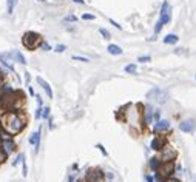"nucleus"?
<instances>
[{"label": "nucleus", "instance_id": "nucleus-1", "mask_svg": "<svg viewBox=\"0 0 196 182\" xmlns=\"http://www.w3.org/2000/svg\"><path fill=\"white\" fill-rule=\"evenodd\" d=\"M19 111H6L0 121V127L12 136L22 133L23 128L26 127V117L23 113H19Z\"/></svg>", "mask_w": 196, "mask_h": 182}, {"label": "nucleus", "instance_id": "nucleus-2", "mask_svg": "<svg viewBox=\"0 0 196 182\" xmlns=\"http://www.w3.org/2000/svg\"><path fill=\"white\" fill-rule=\"evenodd\" d=\"M42 42H43V40H42V36L37 34V32H34V31H26V32L23 34V37H22V45H23L26 49H29V51L39 48Z\"/></svg>", "mask_w": 196, "mask_h": 182}, {"label": "nucleus", "instance_id": "nucleus-3", "mask_svg": "<svg viewBox=\"0 0 196 182\" xmlns=\"http://www.w3.org/2000/svg\"><path fill=\"white\" fill-rule=\"evenodd\" d=\"M147 99L151 100V102H156V104H165L167 99H168V94H167V91L155 87L147 93Z\"/></svg>", "mask_w": 196, "mask_h": 182}, {"label": "nucleus", "instance_id": "nucleus-4", "mask_svg": "<svg viewBox=\"0 0 196 182\" xmlns=\"http://www.w3.org/2000/svg\"><path fill=\"white\" fill-rule=\"evenodd\" d=\"M105 173L100 168H88L85 173V182H104Z\"/></svg>", "mask_w": 196, "mask_h": 182}, {"label": "nucleus", "instance_id": "nucleus-5", "mask_svg": "<svg viewBox=\"0 0 196 182\" xmlns=\"http://www.w3.org/2000/svg\"><path fill=\"white\" fill-rule=\"evenodd\" d=\"M167 147V138L164 134H155V138L150 142V148L156 153H159L161 150H164Z\"/></svg>", "mask_w": 196, "mask_h": 182}, {"label": "nucleus", "instance_id": "nucleus-6", "mask_svg": "<svg viewBox=\"0 0 196 182\" xmlns=\"http://www.w3.org/2000/svg\"><path fill=\"white\" fill-rule=\"evenodd\" d=\"M159 158H161L162 162H175L176 158H178V151H176L173 147L167 145L164 150L159 151Z\"/></svg>", "mask_w": 196, "mask_h": 182}, {"label": "nucleus", "instance_id": "nucleus-7", "mask_svg": "<svg viewBox=\"0 0 196 182\" xmlns=\"http://www.w3.org/2000/svg\"><path fill=\"white\" fill-rule=\"evenodd\" d=\"M162 25H168L172 20V6L168 5V2H164L161 6V12H159V19H158Z\"/></svg>", "mask_w": 196, "mask_h": 182}, {"label": "nucleus", "instance_id": "nucleus-8", "mask_svg": "<svg viewBox=\"0 0 196 182\" xmlns=\"http://www.w3.org/2000/svg\"><path fill=\"white\" fill-rule=\"evenodd\" d=\"M156 173H159L164 179L172 178L175 175V162H162L161 167H159V170Z\"/></svg>", "mask_w": 196, "mask_h": 182}, {"label": "nucleus", "instance_id": "nucleus-9", "mask_svg": "<svg viewBox=\"0 0 196 182\" xmlns=\"http://www.w3.org/2000/svg\"><path fill=\"white\" fill-rule=\"evenodd\" d=\"M170 128H172V124H170L167 119H159V121L155 122L153 133H155V134H165Z\"/></svg>", "mask_w": 196, "mask_h": 182}, {"label": "nucleus", "instance_id": "nucleus-10", "mask_svg": "<svg viewBox=\"0 0 196 182\" xmlns=\"http://www.w3.org/2000/svg\"><path fill=\"white\" fill-rule=\"evenodd\" d=\"M179 130L182 133H187V134H193L196 131V121L195 119H184L182 122H179Z\"/></svg>", "mask_w": 196, "mask_h": 182}, {"label": "nucleus", "instance_id": "nucleus-11", "mask_svg": "<svg viewBox=\"0 0 196 182\" xmlns=\"http://www.w3.org/2000/svg\"><path fill=\"white\" fill-rule=\"evenodd\" d=\"M144 114H142V124H144V127L145 125H150V124H153V116H155V110H153V107L151 105H145L144 107Z\"/></svg>", "mask_w": 196, "mask_h": 182}, {"label": "nucleus", "instance_id": "nucleus-12", "mask_svg": "<svg viewBox=\"0 0 196 182\" xmlns=\"http://www.w3.org/2000/svg\"><path fill=\"white\" fill-rule=\"evenodd\" d=\"M40 134H42V128H39L37 131H34L29 136V139H28V142L31 145H34V153H39V148H40Z\"/></svg>", "mask_w": 196, "mask_h": 182}, {"label": "nucleus", "instance_id": "nucleus-13", "mask_svg": "<svg viewBox=\"0 0 196 182\" xmlns=\"http://www.w3.org/2000/svg\"><path fill=\"white\" fill-rule=\"evenodd\" d=\"M0 148L5 151L6 156H9V154H12V153L15 151L17 145H15L14 139H8V141H2V147H0Z\"/></svg>", "mask_w": 196, "mask_h": 182}, {"label": "nucleus", "instance_id": "nucleus-14", "mask_svg": "<svg viewBox=\"0 0 196 182\" xmlns=\"http://www.w3.org/2000/svg\"><path fill=\"white\" fill-rule=\"evenodd\" d=\"M0 65H2L5 70H8V71H11V73H15V70H14V65H12V60L9 59L8 53H3V54H0Z\"/></svg>", "mask_w": 196, "mask_h": 182}, {"label": "nucleus", "instance_id": "nucleus-15", "mask_svg": "<svg viewBox=\"0 0 196 182\" xmlns=\"http://www.w3.org/2000/svg\"><path fill=\"white\" fill-rule=\"evenodd\" d=\"M8 56H9V59H11V60L19 62L20 65H25V63H26V60H25L23 54H22L20 51H17V49H12L11 53H8Z\"/></svg>", "mask_w": 196, "mask_h": 182}, {"label": "nucleus", "instance_id": "nucleus-16", "mask_svg": "<svg viewBox=\"0 0 196 182\" xmlns=\"http://www.w3.org/2000/svg\"><path fill=\"white\" fill-rule=\"evenodd\" d=\"M36 80H37V83H39V85L42 87V88H43V91L46 93V96H48L49 99H53V90H51L49 83H48V82H46V80H45L43 77H40V76H39V77H37Z\"/></svg>", "mask_w": 196, "mask_h": 182}, {"label": "nucleus", "instance_id": "nucleus-17", "mask_svg": "<svg viewBox=\"0 0 196 182\" xmlns=\"http://www.w3.org/2000/svg\"><path fill=\"white\" fill-rule=\"evenodd\" d=\"M161 164H162V161H161L159 156H153V158H150V161H148V167H150V170H151L153 173H156V171L159 170Z\"/></svg>", "mask_w": 196, "mask_h": 182}, {"label": "nucleus", "instance_id": "nucleus-18", "mask_svg": "<svg viewBox=\"0 0 196 182\" xmlns=\"http://www.w3.org/2000/svg\"><path fill=\"white\" fill-rule=\"evenodd\" d=\"M107 51H108V54H111V56H121V54L124 53V49H122L119 45H116V43H110V45L107 46Z\"/></svg>", "mask_w": 196, "mask_h": 182}, {"label": "nucleus", "instance_id": "nucleus-19", "mask_svg": "<svg viewBox=\"0 0 196 182\" xmlns=\"http://www.w3.org/2000/svg\"><path fill=\"white\" fill-rule=\"evenodd\" d=\"M165 45H176L178 42H179V37L176 36V34H167L165 37H164V40H162Z\"/></svg>", "mask_w": 196, "mask_h": 182}, {"label": "nucleus", "instance_id": "nucleus-20", "mask_svg": "<svg viewBox=\"0 0 196 182\" xmlns=\"http://www.w3.org/2000/svg\"><path fill=\"white\" fill-rule=\"evenodd\" d=\"M124 71H125L127 74H136V73H138V65H136V63H128V65H125Z\"/></svg>", "mask_w": 196, "mask_h": 182}, {"label": "nucleus", "instance_id": "nucleus-21", "mask_svg": "<svg viewBox=\"0 0 196 182\" xmlns=\"http://www.w3.org/2000/svg\"><path fill=\"white\" fill-rule=\"evenodd\" d=\"M19 3V0H6V8H8V14H12L15 5Z\"/></svg>", "mask_w": 196, "mask_h": 182}, {"label": "nucleus", "instance_id": "nucleus-22", "mask_svg": "<svg viewBox=\"0 0 196 182\" xmlns=\"http://www.w3.org/2000/svg\"><path fill=\"white\" fill-rule=\"evenodd\" d=\"M99 32H100V36H102L105 40L111 39V32H110L108 29H105V28H99Z\"/></svg>", "mask_w": 196, "mask_h": 182}, {"label": "nucleus", "instance_id": "nucleus-23", "mask_svg": "<svg viewBox=\"0 0 196 182\" xmlns=\"http://www.w3.org/2000/svg\"><path fill=\"white\" fill-rule=\"evenodd\" d=\"M49 113H51V108L49 107H43L42 108V119H49Z\"/></svg>", "mask_w": 196, "mask_h": 182}, {"label": "nucleus", "instance_id": "nucleus-24", "mask_svg": "<svg viewBox=\"0 0 196 182\" xmlns=\"http://www.w3.org/2000/svg\"><path fill=\"white\" fill-rule=\"evenodd\" d=\"M138 62H141V63H148V62H151V56H139V57H138Z\"/></svg>", "mask_w": 196, "mask_h": 182}, {"label": "nucleus", "instance_id": "nucleus-25", "mask_svg": "<svg viewBox=\"0 0 196 182\" xmlns=\"http://www.w3.org/2000/svg\"><path fill=\"white\" fill-rule=\"evenodd\" d=\"M23 161H25V154H23V153H20V154H19V156L15 158V161L12 162V165L15 167V165H19V164H22Z\"/></svg>", "mask_w": 196, "mask_h": 182}, {"label": "nucleus", "instance_id": "nucleus-26", "mask_svg": "<svg viewBox=\"0 0 196 182\" xmlns=\"http://www.w3.org/2000/svg\"><path fill=\"white\" fill-rule=\"evenodd\" d=\"M162 28H164V25L158 20V22H156V25H155V36H156V34H159V32L162 31Z\"/></svg>", "mask_w": 196, "mask_h": 182}, {"label": "nucleus", "instance_id": "nucleus-27", "mask_svg": "<svg viewBox=\"0 0 196 182\" xmlns=\"http://www.w3.org/2000/svg\"><path fill=\"white\" fill-rule=\"evenodd\" d=\"M96 148H99V151L102 153V156H104V158H107V156H108V153H107V150L104 148V145H102V144H96Z\"/></svg>", "mask_w": 196, "mask_h": 182}, {"label": "nucleus", "instance_id": "nucleus-28", "mask_svg": "<svg viewBox=\"0 0 196 182\" xmlns=\"http://www.w3.org/2000/svg\"><path fill=\"white\" fill-rule=\"evenodd\" d=\"M94 19H96L94 14H88V12L82 14V20H94Z\"/></svg>", "mask_w": 196, "mask_h": 182}, {"label": "nucleus", "instance_id": "nucleus-29", "mask_svg": "<svg viewBox=\"0 0 196 182\" xmlns=\"http://www.w3.org/2000/svg\"><path fill=\"white\" fill-rule=\"evenodd\" d=\"M73 60H79V62H85V63L90 62L88 57H82V56H73Z\"/></svg>", "mask_w": 196, "mask_h": 182}, {"label": "nucleus", "instance_id": "nucleus-30", "mask_svg": "<svg viewBox=\"0 0 196 182\" xmlns=\"http://www.w3.org/2000/svg\"><path fill=\"white\" fill-rule=\"evenodd\" d=\"M65 49H66V46H65V45H62V43L56 45V48H54V51H56V53H63Z\"/></svg>", "mask_w": 196, "mask_h": 182}, {"label": "nucleus", "instance_id": "nucleus-31", "mask_svg": "<svg viewBox=\"0 0 196 182\" xmlns=\"http://www.w3.org/2000/svg\"><path fill=\"white\" fill-rule=\"evenodd\" d=\"M42 108H43V107H37L36 114H34V117H36V119H42Z\"/></svg>", "mask_w": 196, "mask_h": 182}, {"label": "nucleus", "instance_id": "nucleus-32", "mask_svg": "<svg viewBox=\"0 0 196 182\" xmlns=\"http://www.w3.org/2000/svg\"><path fill=\"white\" fill-rule=\"evenodd\" d=\"M6 158H8V156H6V154H5V151H3V150L0 148V165H2V164H5Z\"/></svg>", "mask_w": 196, "mask_h": 182}, {"label": "nucleus", "instance_id": "nucleus-33", "mask_svg": "<svg viewBox=\"0 0 196 182\" xmlns=\"http://www.w3.org/2000/svg\"><path fill=\"white\" fill-rule=\"evenodd\" d=\"M63 20H65V22H76V20H77V17H76L74 14H71V15H66Z\"/></svg>", "mask_w": 196, "mask_h": 182}, {"label": "nucleus", "instance_id": "nucleus-34", "mask_svg": "<svg viewBox=\"0 0 196 182\" xmlns=\"http://www.w3.org/2000/svg\"><path fill=\"white\" fill-rule=\"evenodd\" d=\"M40 48H42L43 51H49V49H51L49 43H46V42H42V43H40Z\"/></svg>", "mask_w": 196, "mask_h": 182}, {"label": "nucleus", "instance_id": "nucleus-35", "mask_svg": "<svg viewBox=\"0 0 196 182\" xmlns=\"http://www.w3.org/2000/svg\"><path fill=\"white\" fill-rule=\"evenodd\" d=\"M108 22H110V23H111V25H113L114 28H117V29H122V26H121V25H119V23H117L116 20H113V19H108Z\"/></svg>", "mask_w": 196, "mask_h": 182}, {"label": "nucleus", "instance_id": "nucleus-36", "mask_svg": "<svg viewBox=\"0 0 196 182\" xmlns=\"http://www.w3.org/2000/svg\"><path fill=\"white\" fill-rule=\"evenodd\" d=\"M22 167H23V173H22V175H23V176L26 178V176H28V167H26V164H25V161L22 162Z\"/></svg>", "mask_w": 196, "mask_h": 182}, {"label": "nucleus", "instance_id": "nucleus-37", "mask_svg": "<svg viewBox=\"0 0 196 182\" xmlns=\"http://www.w3.org/2000/svg\"><path fill=\"white\" fill-rule=\"evenodd\" d=\"M153 119H155V122H156V121H159V119H161V111H158V110H156V111H155Z\"/></svg>", "mask_w": 196, "mask_h": 182}, {"label": "nucleus", "instance_id": "nucleus-38", "mask_svg": "<svg viewBox=\"0 0 196 182\" xmlns=\"http://www.w3.org/2000/svg\"><path fill=\"white\" fill-rule=\"evenodd\" d=\"M36 99H37V105H39V107H43V100H42V97H40V96H36Z\"/></svg>", "mask_w": 196, "mask_h": 182}, {"label": "nucleus", "instance_id": "nucleus-39", "mask_svg": "<svg viewBox=\"0 0 196 182\" xmlns=\"http://www.w3.org/2000/svg\"><path fill=\"white\" fill-rule=\"evenodd\" d=\"M165 182H181V179H178V178H168V179H165Z\"/></svg>", "mask_w": 196, "mask_h": 182}, {"label": "nucleus", "instance_id": "nucleus-40", "mask_svg": "<svg viewBox=\"0 0 196 182\" xmlns=\"http://www.w3.org/2000/svg\"><path fill=\"white\" fill-rule=\"evenodd\" d=\"M25 80H26V83H29V80H31V76H29V73H25Z\"/></svg>", "mask_w": 196, "mask_h": 182}, {"label": "nucleus", "instance_id": "nucleus-41", "mask_svg": "<svg viewBox=\"0 0 196 182\" xmlns=\"http://www.w3.org/2000/svg\"><path fill=\"white\" fill-rule=\"evenodd\" d=\"M3 83H5V76H3V74H0V88L3 87Z\"/></svg>", "mask_w": 196, "mask_h": 182}, {"label": "nucleus", "instance_id": "nucleus-42", "mask_svg": "<svg viewBox=\"0 0 196 182\" xmlns=\"http://www.w3.org/2000/svg\"><path fill=\"white\" fill-rule=\"evenodd\" d=\"M74 3H77V5H83L85 3V0H73Z\"/></svg>", "mask_w": 196, "mask_h": 182}, {"label": "nucleus", "instance_id": "nucleus-43", "mask_svg": "<svg viewBox=\"0 0 196 182\" xmlns=\"http://www.w3.org/2000/svg\"><path fill=\"white\" fill-rule=\"evenodd\" d=\"M29 94H31V96H36V93H34V90H32V87H29Z\"/></svg>", "mask_w": 196, "mask_h": 182}, {"label": "nucleus", "instance_id": "nucleus-44", "mask_svg": "<svg viewBox=\"0 0 196 182\" xmlns=\"http://www.w3.org/2000/svg\"><path fill=\"white\" fill-rule=\"evenodd\" d=\"M145 179H147V182H155V181H153V178H151V176H145Z\"/></svg>", "mask_w": 196, "mask_h": 182}, {"label": "nucleus", "instance_id": "nucleus-45", "mask_svg": "<svg viewBox=\"0 0 196 182\" xmlns=\"http://www.w3.org/2000/svg\"><path fill=\"white\" fill-rule=\"evenodd\" d=\"M0 147H2V139H0Z\"/></svg>", "mask_w": 196, "mask_h": 182}, {"label": "nucleus", "instance_id": "nucleus-46", "mask_svg": "<svg viewBox=\"0 0 196 182\" xmlns=\"http://www.w3.org/2000/svg\"><path fill=\"white\" fill-rule=\"evenodd\" d=\"M39 2H45V0H39Z\"/></svg>", "mask_w": 196, "mask_h": 182}, {"label": "nucleus", "instance_id": "nucleus-47", "mask_svg": "<svg viewBox=\"0 0 196 182\" xmlns=\"http://www.w3.org/2000/svg\"><path fill=\"white\" fill-rule=\"evenodd\" d=\"M193 182H196V178H195V181H193Z\"/></svg>", "mask_w": 196, "mask_h": 182}, {"label": "nucleus", "instance_id": "nucleus-48", "mask_svg": "<svg viewBox=\"0 0 196 182\" xmlns=\"http://www.w3.org/2000/svg\"><path fill=\"white\" fill-rule=\"evenodd\" d=\"M195 79H196V76H195Z\"/></svg>", "mask_w": 196, "mask_h": 182}]
</instances>
